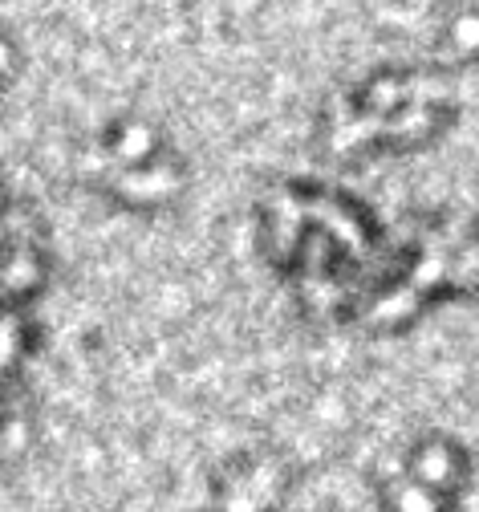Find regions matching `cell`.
Segmentation results:
<instances>
[{"label": "cell", "mask_w": 479, "mask_h": 512, "mask_svg": "<svg viewBox=\"0 0 479 512\" xmlns=\"http://www.w3.org/2000/svg\"><path fill=\"white\" fill-rule=\"evenodd\" d=\"M451 102H439L423 90L419 74L415 82H402L398 74H382V82H366L350 110L341 114V126H358V131L341 135L358 155L370 151H415L431 135H439L451 122Z\"/></svg>", "instance_id": "cell-1"}, {"label": "cell", "mask_w": 479, "mask_h": 512, "mask_svg": "<svg viewBox=\"0 0 479 512\" xmlns=\"http://www.w3.org/2000/svg\"><path fill=\"white\" fill-rule=\"evenodd\" d=\"M277 476H272L264 464H248V468H232L228 472V488L224 496L216 500L224 512H256L260 508H281V484H272Z\"/></svg>", "instance_id": "cell-2"}]
</instances>
